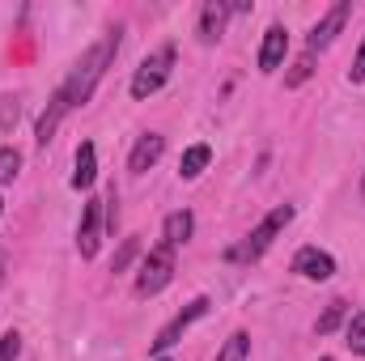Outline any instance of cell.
<instances>
[{
  "label": "cell",
  "instance_id": "obj_23",
  "mask_svg": "<svg viewBox=\"0 0 365 361\" xmlns=\"http://www.w3.org/2000/svg\"><path fill=\"white\" fill-rule=\"evenodd\" d=\"M17 123V98H0V132H9Z\"/></svg>",
  "mask_w": 365,
  "mask_h": 361
},
{
  "label": "cell",
  "instance_id": "obj_4",
  "mask_svg": "<svg viewBox=\"0 0 365 361\" xmlns=\"http://www.w3.org/2000/svg\"><path fill=\"white\" fill-rule=\"evenodd\" d=\"M175 280V247H153L149 255H145V264H140V276H136V298H153V293H162L166 285Z\"/></svg>",
  "mask_w": 365,
  "mask_h": 361
},
{
  "label": "cell",
  "instance_id": "obj_24",
  "mask_svg": "<svg viewBox=\"0 0 365 361\" xmlns=\"http://www.w3.org/2000/svg\"><path fill=\"white\" fill-rule=\"evenodd\" d=\"M349 81H357V86L365 81V43H361V51H357V60H353V73H349Z\"/></svg>",
  "mask_w": 365,
  "mask_h": 361
},
{
  "label": "cell",
  "instance_id": "obj_15",
  "mask_svg": "<svg viewBox=\"0 0 365 361\" xmlns=\"http://www.w3.org/2000/svg\"><path fill=\"white\" fill-rule=\"evenodd\" d=\"M208 162H212V149H208V145H191V149L182 153V162H179V175L182 179H200Z\"/></svg>",
  "mask_w": 365,
  "mask_h": 361
},
{
  "label": "cell",
  "instance_id": "obj_29",
  "mask_svg": "<svg viewBox=\"0 0 365 361\" xmlns=\"http://www.w3.org/2000/svg\"><path fill=\"white\" fill-rule=\"evenodd\" d=\"M319 361H331V357H319Z\"/></svg>",
  "mask_w": 365,
  "mask_h": 361
},
{
  "label": "cell",
  "instance_id": "obj_18",
  "mask_svg": "<svg viewBox=\"0 0 365 361\" xmlns=\"http://www.w3.org/2000/svg\"><path fill=\"white\" fill-rule=\"evenodd\" d=\"M247 353H251V336L247 332H234L225 340V349L217 353V361H247Z\"/></svg>",
  "mask_w": 365,
  "mask_h": 361
},
{
  "label": "cell",
  "instance_id": "obj_28",
  "mask_svg": "<svg viewBox=\"0 0 365 361\" xmlns=\"http://www.w3.org/2000/svg\"><path fill=\"white\" fill-rule=\"evenodd\" d=\"M158 361H170V357H158Z\"/></svg>",
  "mask_w": 365,
  "mask_h": 361
},
{
  "label": "cell",
  "instance_id": "obj_20",
  "mask_svg": "<svg viewBox=\"0 0 365 361\" xmlns=\"http://www.w3.org/2000/svg\"><path fill=\"white\" fill-rule=\"evenodd\" d=\"M310 73H314V51H306L302 60H293V73L284 77V86H289V90H297V86H306V81H310Z\"/></svg>",
  "mask_w": 365,
  "mask_h": 361
},
{
  "label": "cell",
  "instance_id": "obj_17",
  "mask_svg": "<svg viewBox=\"0 0 365 361\" xmlns=\"http://www.w3.org/2000/svg\"><path fill=\"white\" fill-rule=\"evenodd\" d=\"M344 345H349V353L365 357V310H357V315L349 319V327H344Z\"/></svg>",
  "mask_w": 365,
  "mask_h": 361
},
{
  "label": "cell",
  "instance_id": "obj_26",
  "mask_svg": "<svg viewBox=\"0 0 365 361\" xmlns=\"http://www.w3.org/2000/svg\"><path fill=\"white\" fill-rule=\"evenodd\" d=\"M0 213H4V200H0Z\"/></svg>",
  "mask_w": 365,
  "mask_h": 361
},
{
  "label": "cell",
  "instance_id": "obj_13",
  "mask_svg": "<svg viewBox=\"0 0 365 361\" xmlns=\"http://www.w3.org/2000/svg\"><path fill=\"white\" fill-rule=\"evenodd\" d=\"M93 179H98V149H93V141H81V149H77V171H73V187L77 191H86V187H93Z\"/></svg>",
  "mask_w": 365,
  "mask_h": 361
},
{
  "label": "cell",
  "instance_id": "obj_5",
  "mask_svg": "<svg viewBox=\"0 0 365 361\" xmlns=\"http://www.w3.org/2000/svg\"><path fill=\"white\" fill-rule=\"evenodd\" d=\"M208 306H212L208 298H195V302H187L179 315H175V319H170V323L158 332V340H153V353H158V357H166V353H170V349L182 340V332H187L195 319H204V315H208Z\"/></svg>",
  "mask_w": 365,
  "mask_h": 361
},
{
  "label": "cell",
  "instance_id": "obj_10",
  "mask_svg": "<svg viewBox=\"0 0 365 361\" xmlns=\"http://www.w3.org/2000/svg\"><path fill=\"white\" fill-rule=\"evenodd\" d=\"M284 51H289V30L284 26H268L264 47H259V73H276L284 64Z\"/></svg>",
  "mask_w": 365,
  "mask_h": 361
},
{
  "label": "cell",
  "instance_id": "obj_22",
  "mask_svg": "<svg viewBox=\"0 0 365 361\" xmlns=\"http://www.w3.org/2000/svg\"><path fill=\"white\" fill-rule=\"evenodd\" d=\"M21 357V336L17 332H4L0 336V361H17Z\"/></svg>",
  "mask_w": 365,
  "mask_h": 361
},
{
  "label": "cell",
  "instance_id": "obj_25",
  "mask_svg": "<svg viewBox=\"0 0 365 361\" xmlns=\"http://www.w3.org/2000/svg\"><path fill=\"white\" fill-rule=\"evenodd\" d=\"M361 195H365V179H361Z\"/></svg>",
  "mask_w": 365,
  "mask_h": 361
},
{
  "label": "cell",
  "instance_id": "obj_12",
  "mask_svg": "<svg viewBox=\"0 0 365 361\" xmlns=\"http://www.w3.org/2000/svg\"><path fill=\"white\" fill-rule=\"evenodd\" d=\"M225 21H230V4L225 0H208L200 9V43H217L225 34Z\"/></svg>",
  "mask_w": 365,
  "mask_h": 361
},
{
  "label": "cell",
  "instance_id": "obj_6",
  "mask_svg": "<svg viewBox=\"0 0 365 361\" xmlns=\"http://www.w3.org/2000/svg\"><path fill=\"white\" fill-rule=\"evenodd\" d=\"M349 13H353V4H349V0H336V4L323 13V21L310 30V51H323V47H331V43H336V34L344 30Z\"/></svg>",
  "mask_w": 365,
  "mask_h": 361
},
{
  "label": "cell",
  "instance_id": "obj_2",
  "mask_svg": "<svg viewBox=\"0 0 365 361\" xmlns=\"http://www.w3.org/2000/svg\"><path fill=\"white\" fill-rule=\"evenodd\" d=\"M289 221H293V204H280V208H272V213H268V217L251 230V238H247L242 247H230V251H225V260H259V255H264V251L276 243V234H280Z\"/></svg>",
  "mask_w": 365,
  "mask_h": 361
},
{
  "label": "cell",
  "instance_id": "obj_9",
  "mask_svg": "<svg viewBox=\"0 0 365 361\" xmlns=\"http://www.w3.org/2000/svg\"><path fill=\"white\" fill-rule=\"evenodd\" d=\"M64 115H68V98H64V90L51 93V102H47V111L38 115V128H34V141L47 149V141L60 132V123H64Z\"/></svg>",
  "mask_w": 365,
  "mask_h": 361
},
{
  "label": "cell",
  "instance_id": "obj_27",
  "mask_svg": "<svg viewBox=\"0 0 365 361\" xmlns=\"http://www.w3.org/2000/svg\"><path fill=\"white\" fill-rule=\"evenodd\" d=\"M0 280H4V268H0Z\"/></svg>",
  "mask_w": 365,
  "mask_h": 361
},
{
  "label": "cell",
  "instance_id": "obj_7",
  "mask_svg": "<svg viewBox=\"0 0 365 361\" xmlns=\"http://www.w3.org/2000/svg\"><path fill=\"white\" fill-rule=\"evenodd\" d=\"M102 200H90L86 204V217H81V230H77V251L81 260H93L98 255V243H102Z\"/></svg>",
  "mask_w": 365,
  "mask_h": 361
},
{
  "label": "cell",
  "instance_id": "obj_11",
  "mask_svg": "<svg viewBox=\"0 0 365 361\" xmlns=\"http://www.w3.org/2000/svg\"><path fill=\"white\" fill-rule=\"evenodd\" d=\"M166 153V141L158 136V132H145L140 141H136V149H132V158H128V171L132 175H145L149 166H158V158Z\"/></svg>",
  "mask_w": 365,
  "mask_h": 361
},
{
  "label": "cell",
  "instance_id": "obj_19",
  "mask_svg": "<svg viewBox=\"0 0 365 361\" xmlns=\"http://www.w3.org/2000/svg\"><path fill=\"white\" fill-rule=\"evenodd\" d=\"M21 175V153L13 145H0V183H13Z\"/></svg>",
  "mask_w": 365,
  "mask_h": 361
},
{
  "label": "cell",
  "instance_id": "obj_21",
  "mask_svg": "<svg viewBox=\"0 0 365 361\" xmlns=\"http://www.w3.org/2000/svg\"><path fill=\"white\" fill-rule=\"evenodd\" d=\"M140 255V243L136 238H123V247L115 251V264H110V272H128V264Z\"/></svg>",
  "mask_w": 365,
  "mask_h": 361
},
{
  "label": "cell",
  "instance_id": "obj_3",
  "mask_svg": "<svg viewBox=\"0 0 365 361\" xmlns=\"http://www.w3.org/2000/svg\"><path fill=\"white\" fill-rule=\"evenodd\" d=\"M170 68H175V47L166 43V47H158L153 56H145L140 68L132 73V98H136V102L153 98V93L170 81Z\"/></svg>",
  "mask_w": 365,
  "mask_h": 361
},
{
  "label": "cell",
  "instance_id": "obj_8",
  "mask_svg": "<svg viewBox=\"0 0 365 361\" xmlns=\"http://www.w3.org/2000/svg\"><path fill=\"white\" fill-rule=\"evenodd\" d=\"M293 272L306 276V280H331L336 276V260L327 251H319V247H302L293 255Z\"/></svg>",
  "mask_w": 365,
  "mask_h": 361
},
{
  "label": "cell",
  "instance_id": "obj_1",
  "mask_svg": "<svg viewBox=\"0 0 365 361\" xmlns=\"http://www.w3.org/2000/svg\"><path fill=\"white\" fill-rule=\"evenodd\" d=\"M115 51H119V30H110L102 43H93L90 51L77 60V68H73V73H68V81L60 86L64 98H68V111H73V106H86V102L93 98L98 81L106 77V68H110V60H115Z\"/></svg>",
  "mask_w": 365,
  "mask_h": 361
},
{
  "label": "cell",
  "instance_id": "obj_14",
  "mask_svg": "<svg viewBox=\"0 0 365 361\" xmlns=\"http://www.w3.org/2000/svg\"><path fill=\"white\" fill-rule=\"evenodd\" d=\"M191 234H195V217H191L187 208L170 213V217H166V225H162L166 247H182V243H191Z\"/></svg>",
  "mask_w": 365,
  "mask_h": 361
},
{
  "label": "cell",
  "instance_id": "obj_16",
  "mask_svg": "<svg viewBox=\"0 0 365 361\" xmlns=\"http://www.w3.org/2000/svg\"><path fill=\"white\" fill-rule=\"evenodd\" d=\"M344 319H349V302H331V306H327V310L319 315L314 332H319V336H331V332H336V327H340Z\"/></svg>",
  "mask_w": 365,
  "mask_h": 361
}]
</instances>
